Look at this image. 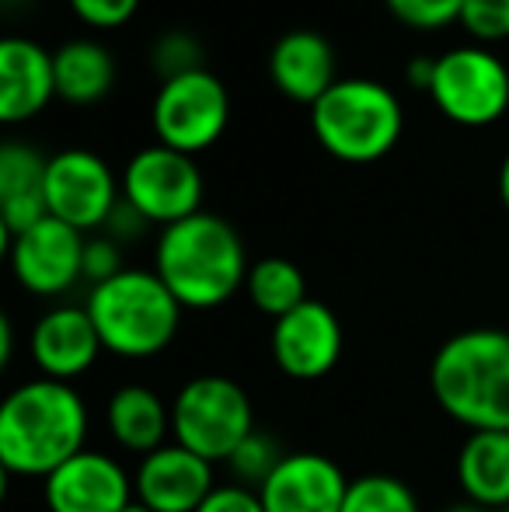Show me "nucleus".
Here are the masks:
<instances>
[{
  "label": "nucleus",
  "mask_w": 509,
  "mask_h": 512,
  "mask_svg": "<svg viewBox=\"0 0 509 512\" xmlns=\"http://www.w3.org/2000/svg\"><path fill=\"white\" fill-rule=\"evenodd\" d=\"M88 408L63 380H28L0 405V464L7 474L46 481L56 467L84 453Z\"/></svg>",
  "instance_id": "nucleus-1"
},
{
  "label": "nucleus",
  "mask_w": 509,
  "mask_h": 512,
  "mask_svg": "<svg viewBox=\"0 0 509 512\" xmlns=\"http://www.w3.org/2000/svg\"><path fill=\"white\" fill-rule=\"evenodd\" d=\"M154 272L182 307L213 310L248 283L252 269L238 230L217 213H196L161 230Z\"/></svg>",
  "instance_id": "nucleus-2"
},
{
  "label": "nucleus",
  "mask_w": 509,
  "mask_h": 512,
  "mask_svg": "<svg viewBox=\"0 0 509 512\" xmlns=\"http://www.w3.org/2000/svg\"><path fill=\"white\" fill-rule=\"evenodd\" d=\"M429 391L471 432H509V331L471 328L447 338L429 366Z\"/></svg>",
  "instance_id": "nucleus-3"
},
{
  "label": "nucleus",
  "mask_w": 509,
  "mask_h": 512,
  "mask_svg": "<svg viewBox=\"0 0 509 512\" xmlns=\"http://www.w3.org/2000/svg\"><path fill=\"white\" fill-rule=\"evenodd\" d=\"M84 307L102 345L123 359H150L168 349L185 310L164 279L147 269H123L109 283L91 286Z\"/></svg>",
  "instance_id": "nucleus-4"
},
{
  "label": "nucleus",
  "mask_w": 509,
  "mask_h": 512,
  "mask_svg": "<svg viewBox=\"0 0 509 512\" xmlns=\"http://www.w3.org/2000/svg\"><path fill=\"white\" fill-rule=\"evenodd\" d=\"M311 129L325 154L342 164H374L394 150L405 129L401 102L374 77H339L311 105Z\"/></svg>",
  "instance_id": "nucleus-5"
},
{
  "label": "nucleus",
  "mask_w": 509,
  "mask_h": 512,
  "mask_svg": "<svg viewBox=\"0 0 509 512\" xmlns=\"http://www.w3.org/2000/svg\"><path fill=\"white\" fill-rule=\"evenodd\" d=\"M171 432L178 446L210 464L231 460L234 450L255 432L252 398L231 377H196L171 401Z\"/></svg>",
  "instance_id": "nucleus-6"
},
{
  "label": "nucleus",
  "mask_w": 509,
  "mask_h": 512,
  "mask_svg": "<svg viewBox=\"0 0 509 512\" xmlns=\"http://www.w3.org/2000/svg\"><path fill=\"white\" fill-rule=\"evenodd\" d=\"M231 122V95L213 70H192V74L161 81L150 105V126L157 143L196 157L210 150Z\"/></svg>",
  "instance_id": "nucleus-7"
},
{
  "label": "nucleus",
  "mask_w": 509,
  "mask_h": 512,
  "mask_svg": "<svg viewBox=\"0 0 509 512\" xmlns=\"http://www.w3.org/2000/svg\"><path fill=\"white\" fill-rule=\"evenodd\" d=\"M426 95L457 126H492L509 112V67L485 46H457L436 56Z\"/></svg>",
  "instance_id": "nucleus-8"
},
{
  "label": "nucleus",
  "mask_w": 509,
  "mask_h": 512,
  "mask_svg": "<svg viewBox=\"0 0 509 512\" xmlns=\"http://www.w3.org/2000/svg\"><path fill=\"white\" fill-rule=\"evenodd\" d=\"M119 182H123L126 203L161 230L203 213V171L196 157L164 143L136 150Z\"/></svg>",
  "instance_id": "nucleus-9"
},
{
  "label": "nucleus",
  "mask_w": 509,
  "mask_h": 512,
  "mask_svg": "<svg viewBox=\"0 0 509 512\" xmlns=\"http://www.w3.org/2000/svg\"><path fill=\"white\" fill-rule=\"evenodd\" d=\"M123 199V182L112 175L109 161L91 150L70 147L49 157L46 168V206L49 216L88 234L109 223Z\"/></svg>",
  "instance_id": "nucleus-10"
},
{
  "label": "nucleus",
  "mask_w": 509,
  "mask_h": 512,
  "mask_svg": "<svg viewBox=\"0 0 509 512\" xmlns=\"http://www.w3.org/2000/svg\"><path fill=\"white\" fill-rule=\"evenodd\" d=\"M84 244L88 237L70 223L46 216L21 234L7 237L11 272L35 297H60L84 279Z\"/></svg>",
  "instance_id": "nucleus-11"
},
{
  "label": "nucleus",
  "mask_w": 509,
  "mask_h": 512,
  "mask_svg": "<svg viewBox=\"0 0 509 512\" xmlns=\"http://www.w3.org/2000/svg\"><path fill=\"white\" fill-rule=\"evenodd\" d=\"M342 356V324L321 300H304L297 310L272 321V359L293 380H321Z\"/></svg>",
  "instance_id": "nucleus-12"
},
{
  "label": "nucleus",
  "mask_w": 509,
  "mask_h": 512,
  "mask_svg": "<svg viewBox=\"0 0 509 512\" xmlns=\"http://www.w3.org/2000/svg\"><path fill=\"white\" fill-rule=\"evenodd\" d=\"M42 499L49 512H123L136 492L119 460L84 450L42 481Z\"/></svg>",
  "instance_id": "nucleus-13"
},
{
  "label": "nucleus",
  "mask_w": 509,
  "mask_h": 512,
  "mask_svg": "<svg viewBox=\"0 0 509 512\" xmlns=\"http://www.w3.org/2000/svg\"><path fill=\"white\" fill-rule=\"evenodd\" d=\"M349 478L325 453H286L269 474L258 499L265 512H342Z\"/></svg>",
  "instance_id": "nucleus-14"
},
{
  "label": "nucleus",
  "mask_w": 509,
  "mask_h": 512,
  "mask_svg": "<svg viewBox=\"0 0 509 512\" xmlns=\"http://www.w3.org/2000/svg\"><path fill=\"white\" fill-rule=\"evenodd\" d=\"M213 488L217 485H213L210 460L196 457L178 443L140 457V467L133 474L136 499L154 512H199Z\"/></svg>",
  "instance_id": "nucleus-15"
},
{
  "label": "nucleus",
  "mask_w": 509,
  "mask_h": 512,
  "mask_svg": "<svg viewBox=\"0 0 509 512\" xmlns=\"http://www.w3.org/2000/svg\"><path fill=\"white\" fill-rule=\"evenodd\" d=\"M32 359L49 380H77L95 366L98 352L105 349L88 307H56L39 317L32 328Z\"/></svg>",
  "instance_id": "nucleus-16"
},
{
  "label": "nucleus",
  "mask_w": 509,
  "mask_h": 512,
  "mask_svg": "<svg viewBox=\"0 0 509 512\" xmlns=\"http://www.w3.org/2000/svg\"><path fill=\"white\" fill-rule=\"evenodd\" d=\"M56 98L53 53L25 35L0 39V122H28Z\"/></svg>",
  "instance_id": "nucleus-17"
},
{
  "label": "nucleus",
  "mask_w": 509,
  "mask_h": 512,
  "mask_svg": "<svg viewBox=\"0 0 509 512\" xmlns=\"http://www.w3.org/2000/svg\"><path fill=\"white\" fill-rule=\"evenodd\" d=\"M269 77L276 91H283L290 102L311 108L339 81L332 42L318 32H307V28L279 35L269 53Z\"/></svg>",
  "instance_id": "nucleus-18"
},
{
  "label": "nucleus",
  "mask_w": 509,
  "mask_h": 512,
  "mask_svg": "<svg viewBox=\"0 0 509 512\" xmlns=\"http://www.w3.org/2000/svg\"><path fill=\"white\" fill-rule=\"evenodd\" d=\"M46 168L49 157L18 140H7L0 147V220L4 234L14 237L32 223L46 220Z\"/></svg>",
  "instance_id": "nucleus-19"
},
{
  "label": "nucleus",
  "mask_w": 509,
  "mask_h": 512,
  "mask_svg": "<svg viewBox=\"0 0 509 512\" xmlns=\"http://www.w3.org/2000/svg\"><path fill=\"white\" fill-rule=\"evenodd\" d=\"M105 425H109V436L116 439L123 450L129 453H147L168 446V429H171V408L161 401V394H154L143 384H126L119 387L109 398L105 408Z\"/></svg>",
  "instance_id": "nucleus-20"
},
{
  "label": "nucleus",
  "mask_w": 509,
  "mask_h": 512,
  "mask_svg": "<svg viewBox=\"0 0 509 512\" xmlns=\"http://www.w3.org/2000/svg\"><path fill=\"white\" fill-rule=\"evenodd\" d=\"M457 481L482 509L509 506V432H471L457 453Z\"/></svg>",
  "instance_id": "nucleus-21"
},
{
  "label": "nucleus",
  "mask_w": 509,
  "mask_h": 512,
  "mask_svg": "<svg viewBox=\"0 0 509 512\" xmlns=\"http://www.w3.org/2000/svg\"><path fill=\"white\" fill-rule=\"evenodd\" d=\"M56 98L74 108L98 105L116 84V56L98 39H70L53 53Z\"/></svg>",
  "instance_id": "nucleus-22"
},
{
  "label": "nucleus",
  "mask_w": 509,
  "mask_h": 512,
  "mask_svg": "<svg viewBox=\"0 0 509 512\" xmlns=\"http://www.w3.org/2000/svg\"><path fill=\"white\" fill-rule=\"evenodd\" d=\"M252 304L269 314L272 321H279L283 314L297 310L307 297V279L300 272V265H293L290 258H258L248 272L245 283Z\"/></svg>",
  "instance_id": "nucleus-23"
},
{
  "label": "nucleus",
  "mask_w": 509,
  "mask_h": 512,
  "mask_svg": "<svg viewBox=\"0 0 509 512\" xmlns=\"http://www.w3.org/2000/svg\"><path fill=\"white\" fill-rule=\"evenodd\" d=\"M342 512H419V499L401 478L367 474V478L349 481Z\"/></svg>",
  "instance_id": "nucleus-24"
},
{
  "label": "nucleus",
  "mask_w": 509,
  "mask_h": 512,
  "mask_svg": "<svg viewBox=\"0 0 509 512\" xmlns=\"http://www.w3.org/2000/svg\"><path fill=\"white\" fill-rule=\"evenodd\" d=\"M150 67H154V74L161 81L203 70V46H199L196 35L182 32V28H171V32L157 35L154 49H150Z\"/></svg>",
  "instance_id": "nucleus-25"
},
{
  "label": "nucleus",
  "mask_w": 509,
  "mask_h": 512,
  "mask_svg": "<svg viewBox=\"0 0 509 512\" xmlns=\"http://www.w3.org/2000/svg\"><path fill=\"white\" fill-rule=\"evenodd\" d=\"M286 453H279V446H276V439L272 436H265V432H252V436L245 439V443L234 450V457L227 460L231 464V471H234V478H238V485H245V488H262L265 481H269V474L279 467V460H283Z\"/></svg>",
  "instance_id": "nucleus-26"
},
{
  "label": "nucleus",
  "mask_w": 509,
  "mask_h": 512,
  "mask_svg": "<svg viewBox=\"0 0 509 512\" xmlns=\"http://www.w3.org/2000/svg\"><path fill=\"white\" fill-rule=\"evenodd\" d=\"M457 25H461L478 46L506 42L509 39V0H464Z\"/></svg>",
  "instance_id": "nucleus-27"
},
{
  "label": "nucleus",
  "mask_w": 509,
  "mask_h": 512,
  "mask_svg": "<svg viewBox=\"0 0 509 512\" xmlns=\"http://www.w3.org/2000/svg\"><path fill=\"white\" fill-rule=\"evenodd\" d=\"M387 11L415 32H436L461 18L464 0H384Z\"/></svg>",
  "instance_id": "nucleus-28"
},
{
  "label": "nucleus",
  "mask_w": 509,
  "mask_h": 512,
  "mask_svg": "<svg viewBox=\"0 0 509 512\" xmlns=\"http://www.w3.org/2000/svg\"><path fill=\"white\" fill-rule=\"evenodd\" d=\"M67 4L77 14V21H84L88 28H98V32L123 28L140 11V0H67Z\"/></svg>",
  "instance_id": "nucleus-29"
},
{
  "label": "nucleus",
  "mask_w": 509,
  "mask_h": 512,
  "mask_svg": "<svg viewBox=\"0 0 509 512\" xmlns=\"http://www.w3.org/2000/svg\"><path fill=\"white\" fill-rule=\"evenodd\" d=\"M123 272V251H119V241L105 237H88L84 244V279H91V286L109 283L112 276Z\"/></svg>",
  "instance_id": "nucleus-30"
},
{
  "label": "nucleus",
  "mask_w": 509,
  "mask_h": 512,
  "mask_svg": "<svg viewBox=\"0 0 509 512\" xmlns=\"http://www.w3.org/2000/svg\"><path fill=\"white\" fill-rule=\"evenodd\" d=\"M199 512H265V506L255 488L224 485V488H213V495L199 506Z\"/></svg>",
  "instance_id": "nucleus-31"
},
{
  "label": "nucleus",
  "mask_w": 509,
  "mask_h": 512,
  "mask_svg": "<svg viewBox=\"0 0 509 512\" xmlns=\"http://www.w3.org/2000/svg\"><path fill=\"white\" fill-rule=\"evenodd\" d=\"M143 227H147V220H143V216L136 213V209L129 206L126 199H119L116 213H112V216H109V223H105V230H109V237H112V241H119V244H123L126 237L143 234Z\"/></svg>",
  "instance_id": "nucleus-32"
},
{
  "label": "nucleus",
  "mask_w": 509,
  "mask_h": 512,
  "mask_svg": "<svg viewBox=\"0 0 509 512\" xmlns=\"http://www.w3.org/2000/svg\"><path fill=\"white\" fill-rule=\"evenodd\" d=\"M433 70H436V60H412L408 63V84H412V88L429 91V84H433Z\"/></svg>",
  "instance_id": "nucleus-33"
},
{
  "label": "nucleus",
  "mask_w": 509,
  "mask_h": 512,
  "mask_svg": "<svg viewBox=\"0 0 509 512\" xmlns=\"http://www.w3.org/2000/svg\"><path fill=\"white\" fill-rule=\"evenodd\" d=\"M11 345H14V335H11V317H0V363H11Z\"/></svg>",
  "instance_id": "nucleus-34"
},
{
  "label": "nucleus",
  "mask_w": 509,
  "mask_h": 512,
  "mask_svg": "<svg viewBox=\"0 0 509 512\" xmlns=\"http://www.w3.org/2000/svg\"><path fill=\"white\" fill-rule=\"evenodd\" d=\"M499 199H503V206L509 213V154L503 157V168H499Z\"/></svg>",
  "instance_id": "nucleus-35"
},
{
  "label": "nucleus",
  "mask_w": 509,
  "mask_h": 512,
  "mask_svg": "<svg viewBox=\"0 0 509 512\" xmlns=\"http://www.w3.org/2000/svg\"><path fill=\"white\" fill-rule=\"evenodd\" d=\"M447 512H489V509H482V506H475V502L464 499V502H457V506H450Z\"/></svg>",
  "instance_id": "nucleus-36"
},
{
  "label": "nucleus",
  "mask_w": 509,
  "mask_h": 512,
  "mask_svg": "<svg viewBox=\"0 0 509 512\" xmlns=\"http://www.w3.org/2000/svg\"><path fill=\"white\" fill-rule=\"evenodd\" d=\"M123 512H154V509H150V506H143L140 499H133V502H129V506H126Z\"/></svg>",
  "instance_id": "nucleus-37"
},
{
  "label": "nucleus",
  "mask_w": 509,
  "mask_h": 512,
  "mask_svg": "<svg viewBox=\"0 0 509 512\" xmlns=\"http://www.w3.org/2000/svg\"><path fill=\"white\" fill-rule=\"evenodd\" d=\"M503 512H509V506H506V509H503Z\"/></svg>",
  "instance_id": "nucleus-38"
}]
</instances>
